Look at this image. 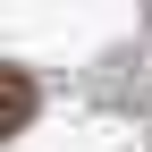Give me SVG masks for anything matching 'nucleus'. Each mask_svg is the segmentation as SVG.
I'll list each match as a JSON object with an SVG mask.
<instances>
[{
  "label": "nucleus",
  "instance_id": "f257e3e1",
  "mask_svg": "<svg viewBox=\"0 0 152 152\" xmlns=\"http://www.w3.org/2000/svg\"><path fill=\"white\" fill-rule=\"evenodd\" d=\"M34 110H42L34 76H26V68H0V144H9V135H26V127H34Z\"/></svg>",
  "mask_w": 152,
  "mask_h": 152
}]
</instances>
